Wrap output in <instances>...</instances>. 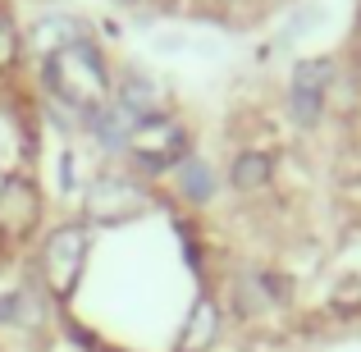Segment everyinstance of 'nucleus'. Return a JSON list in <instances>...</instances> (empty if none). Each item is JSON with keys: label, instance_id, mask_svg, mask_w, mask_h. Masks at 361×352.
<instances>
[{"label": "nucleus", "instance_id": "9b49d317", "mask_svg": "<svg viewBox=\"0 0 361 352\" xmlns=\"http://www.w3.org/2000/svg\"><path fill=\"white\" fill-rule=\"evenodd\" d=\"M270 174H274V165H270V156H261V151H243V156L229 165V183L238 188V193H261V188L270 183Z\"/></svg>", "mask_w": 361, "mask_h": 352}, {"label": "nucleus", "instance_id": "1a4fd4ad", "mask_svg": "<svg viewBox=\"0 0 361 352\" xmlns=\"http://www.w3.org/2000/svg\"><path fill=\"white\" fill-rule=\"evenodd\" d=\"M46 293L42 289H9L0 293V325L5 329H37L46 320Z\"/></svg>", "mask_w": 361, "mask_h": 352}, {"label": "nucleus", "instance_id": "423d86ee", "mask_svg": "<svg viewBox=\"0 0 361 352\" xmlns=\"http://www.w3.org/2000/svg\"><path fill=\"white\" fill-rule=\"evenodd\" d=\"M220 329H224V311L211 293H197V302L188 307V320L174 339V352H211L220 344Z\"/></svg>", "mask_w": 361, "mask_h": 352}, {"label": "nucleus", "instance_id": "7ed1b4c3", "mask_svg": "<svg viewBox=\"0 0 361 352\" xmlns=\"http://www.w3.org/2000/svg\"><path fill=\"white\" fill-rule=\"evenodd\" d=\"M151 206V193L128 174H101L82 193V220L87 224H128Z\"/></svg>", "mask_w": 361, "mask_h": 352}, {"label": "nucleus", "instance_id": "6e6552de", "mask_svg": "<svg viewBox=\"0 0 361 352\" xmlns=\"http://www.w3.org/2000/svg\"><path fill=\"white\" fill-rule=\"evenodd\" d=\"M283 302V284L274 279V274L265 270H247L233 279V311H238L243 320L252 316H265V311H274Z\"/></svg>", "mask_w": 361, "mask_h": 352}, {"label": "nucleus", "instance_id": "f03ea898", "mask_svg": "<svg viewBox=\"0 0 361 352\" xmlns=\"http://www.w3.org/2000/svg\"><path fill=\"white\" fill-rule=\"evenodd\" d=\"M87 252H92L87 224H78V220L55 224L42 238V252H37V289L51 302H69L82 284V270H87Z\"/></svg>", "mask_w": 361, "mask_h": 352}, {"label": "nucleus", "instance_id": "20e7f679", "mask_svg": "<svg viewBox=\"0 0 361 352\" xmlns=\"http://www.w3.org/2000/svg\"><path fill=\"white\" fill-rule=\"evenodd\" d=\"M128 151H133V160H137L142 174H165V169H174L178 160L188 156V138H183L178 123H169L165 115H156V119H147V123L133 128Z\"/></svg>", "mask_w": 361, "mask_h": 352}, {"label": "nucleus", "instance_id": "0eeeda50", "mask_svg": "<svg viewBox=\"0 0 361 352\" xmlns=\"http://www.w3.org/2000/svg\"><path fill=\"white\" fill-rule=\"evenodd\" d=\"M329 60H307L298 64V73H293V119L302 123V128H311V123L320 119V110H325V87H329Z\"/></svg>", "mask_w": 361, "mask_h": 352}, {"label": "nucleus", "instance_id": "f8f14e48", "mask_svg": "<svg viewBox=\"0 0 361 352\" xmlns=\"http://www.w3.org/2000/svg\"><path fill=\"white\" fill-rule=\"evenodd\" d=\"M334 311H357L361 307V279H343L334 293V302H329Z\"/></svg>", "mask_w": 361, "mask_h": 352}, {"label": "nucleus", "instance_id": "f257e3e1", "mask_svg": "<svg viewBox=\"0 0 361 352\" xmlns=\"http://www.w3.org/2000/svg\"><path fill=\"white\" fill-rule=\"evenodd\" d=\"M46 83L51 92L73 106L87 123L101 106H110V73H106V60L92 51L87 42H64L60 51L46 60Z\"/></svg>", "mask_w": 361, "mask_h": 352}, {"label": "nucleus", "instance_id": "39448f33", "mask_svg": "<svg viewBox=\"0 0 361 352\" xmlns=\"http://www.w3.org/2000/svg\"><path fill=\"white\" fill-rule=\"evenodd\" d=\"M42 188L32 183V178L23 174H9L5 183H0V238L5 243H23V238L37 233V224H42Z\"/></svg>", "mask_w": 361, "mask_h": 352}, {"label": "nucleus", "instance_id": "9d476101", "mask_svg": "<svg viewBox=\"0 0 361 352\" xmlns=\"http://www.w3.org/2000/svg\"><path fill=\"white\" fill-rule=\"evenodd\" d=\"M174 188H178V197H183V202L206 206L215 197V169L206 165V160H197V156H183L174 165Z\"/></svg>", "mask_w": 361, "mask_h": 352}]
</instances>
